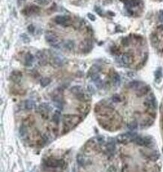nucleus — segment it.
Wrapping results in <instances>:
<instances>
[{
    "instance_id": "obj_4",
    "label": "nucleus",
    "mask_w": 163,
    "mask_h": 172,
    "mask_svg": "<svg viewBox=\"0 0 163 172\" xmlns=\"http://www.w3.org/2000/svg\"><path fill=\"white\" fill-rule=\"evenodd\" d=\"M80 48L83 52L87 53V52H90L93 49V43H92V41H90L88 39H85V41H84L80 44Z\"/></svg>"
},
{
    "instance_id": "obj_13",
    "label": "nucleus",
    "mask_w": 163,
    "mask_h": 172,
    "mask_svg": "<svg viewBox=\"0 0 163 172\" xmlns=\"http://www.w3.org/2000/svg\"><path fill=\"white\" fill-rule=\"evenodd\" d=\"M50 82V79L49 78H44L41 80V85L42 87H45V86L48 85Z\"/></svg>"
},
{
    "instance_id": "obj_11",
    "label": "nucleus",
    "mask_w": 163,
    "mask_h": 172,
    "mask_svg": "<svg viewBox=\"0 0 163 172\" xmlns=\"http://www.w3.org/2000/svg\"><path fill=\"white\" fill-rule=\"evenodd\" d=\"M113 82L114 85H119V83H120V77H119V76L117 73H115L113 76Z\"/></svg>"
},
{
    "instance_id": "obj_21",
    "label": "nucleus",
    "mask_w": 163,
    "mask_h": 172,
    "mask_svg": "<svg viewBox=\"0 0 163 172\" xmlns=\"http://www.w3.org/2000/svg\"><path fill=\"white\" fill-rule=\"evenodd\" d=\"M159 20H160L161 21L163 22V11H162V13H161V14H160V16H159Z\"/></svg>"
},
{
    "instance_id": "obj_17",
    "label": "nucleus",
    "mask_w": 163,
    "mask_h": 172,
    "mask_svg": "<svg viewBox=\"0 0 163 172\" xmlns=\"http://www.w3.org/2000/svg\"><path fill=\"white\" fill-rule=\"evenodd\" d=\"M27 30H28L29 32L30 33V34H32V33H34V32H35V27H34V26H33V25L28 26Z\"/></svg>"
},
{
    "instance_id": "obj_7",
    "label": "nucleus",
    "mask_w": 163,
    "mask_h": 172,
    "mask_svg": "<svg viewBox=\"0 0 163 172\" xmlns=\"http://www.w3.org/2000/svg\"><path fill=\"white\" fill-rule=\"evenodd\" d=\"M126 5L128 8H135L139 5V4L141 3L140 0H126L125 1Z\"/></svg>"
},
{
    "instance_id": "obj_9",
    "label": "nucleus",
    "mask_w": 163,
    "mask_h": 172,
    "mask_svg": "<svg viewBox=\"0 0 163 172\" xmlns=\"http://www.w3.org/2000/svg\"><path fill=\"white\" fill-rule=\"evenodd\" d=\"M33 59H34L33 55L31 53H28L26 55V58H25V64L26 66H31L32 64Z\"/></svg>"
},
{
    "instance_id": "obj_3",
    "label": "nucleus",
    "mask_w": 163,
    "mask_h": 172,
    "mask_svg": "<svg viewBox=\"0 0 163 172\" xmlns=\"http://www.w3.org/2000/svg\"><path fill=\"white\" fill-rule=\"evenodd\" d=\"M39 11H40L39 7H38L37 5H30V6L26 7L21 11V13L26 16H30V15H32V14H36Z\"/></svg>"
},
{
    "instance_id": "obj_5",
    "label": "nucleus",
    "mask_w": 163,
    "mask_h": 172,
    "mask_svg": "<svg viewBox=\"0 0 163 172\" xmlns=\"http://www.w3.org/2000/svg\"><path fill=\"white\" fill-rule=\"evenodd\" d=\"M121 61H122L123 63L126 65L131 64L134 61L133 55L130 53V52H126V53H124L122 55Z\"/></svg>"
},
{
    "instance_id": "obj_16",
    "label": "nucleus",
    "mask_w": 163,
    "mask_h": 172,
    "mask_svg": "<svg viewBox=\"0 0 163 172\" xmlns=\"http://www.w3.org/2000/svg\"><path fill=\"white\" fill-rule=\"evenodd\" d=\"M95 11L99 15H100V16H103V13H102V9H101L100 8H99V7H97V6H95Z\"/></svg>"
},
{
    "instance_id": "obj_12",
    "label": "nucleus",
    "mask_w": 163,
    "mask_h": 172,
    "mask_svg": "<svg viewBox=\"0 0 163 172\" xmlns=\"http://www.w3.org/2000/svg\"><path fill=\"white\" fill-rule=\"evenodd\" d=\"M162 68H158L156 71L155 73V77H156V79L157 81H159L162 78Z\"/></svg>"
},
{
    "instance_id": "obj_1",
    "label": "nucleus",
    "mask_w": 163,
    "mask_h": 172,
    "mask_svg": "<svg viewBox=\"0 0 163 172\" xmlns=\"http://www.w3.org/2000/svg\"><path fill=\"white\" fill-rule=\"evenodd\" d=\"M45 40L52 46L56 47V48H59V43L57 36L53 32H47L45 34Z\"/></svg>"
},
{
    "instance_id": "obj_15",
    "label": "nucleus",
    "mask_w": 163,
    "mask_h": 172,
    "mask_svg": "<svg viewBox=\"0 0 163 172\" xmlns=\"http://www.w3.org/2000/svg\"><path fill=\"white\" fill-rule=\"evenodd\" d=\"M112 100L115 103H119V102L121 101V98L119 95L116 94V95H114V96L112 97Z\"/></svg>"
},
{
    "instance_id": "obj_8",
    "label": "nucleus",
    "mask_w": 163,
    "mask_h": 172,
    "mask_svg": "<svg viewBox=\"0 0 163 172\" xmlns=\"http://www.w3.org/2000/svg\"><path fill=\"white\" fill-rule=\"evenodd\" d=\"M63 47L67 50L71 51L74 47V43L73 41H71V40L65 41L63 43Z\"/></svg>"
},
{
    "instance_id": "obj_10",
    "label": "nucleus",
    "mask_w": 163,
    "mask_h": 172,
    "mask_svg": "<svg viewBox=\"0 0 163 172\" xmlns=\"http://www.w3.org/2000/svg\"><path fill=\"white\" fill-rule=\"evenodd\" d=\"M140 82H138V81H133V82H131L128 84V86L131 88H140Z\"/></svg>"
},
{
    "instance_id": "obj_20",
    "label": "nucleus",
    "mask_w": 163,
    "mask_h": 172,
    "mask_svg": "<svg viewBox=\"0 0 163 172\" xmlns=\"http://www.w3.org/2000/svg\"><path fill=\"white\" fill-rule=\"evenodd\" d=\"M87 17H88V18L89 19V20H90L91 21H94V20H95V17L93 15V14H91V13H88Z\"/></svg>"
},
{
    "instance_id": "obj_6",
    "label": "nucleus",
    "mask_w": 163,
    "mask_h": 172,
    "mask_svg": "<svg viewBox=\"0 0 163 172\" xmlns=\"http://www.w3.org/2000/svg\"><path fill=\"white\" fill-rule=\"evenodd\" d=\"M150 91V87L147 85L145 86H142V87H140L138 91H137V96L138 97H142L143 95L147 94Z\"/></svg>"
},
{
    "instance_id": "obj_14",
    "label": "nucleus",
    "mask_w": 163,
    "mask_h": 172,
    "mask_svg": "<svg viewBox=\"0 0 163 172\" xmlns=\"http://www.w3.org/2000/svg\"><path fill=\"white\" fill-rule=\"evenodd\" d=\"M20 37L22 38V40L23 41V43H25V44H27V43H29L30 41V37H28L27 35L26 34H22L20 35Z\"/></svg>"
},
{
    "instance_id": "obj_19",
    "label": "nucleus",
    "mask_w": 163,
    "mask_h": 172,
    "mask_svg": "<svg viewBox=\"0 0 163 172\" xmlns=\"http://www.w3.org/2000/svg\"><path fill=\"white\" fill-rule=\"evenodd\" d=\"M122 44L124 45V46H127L129 44V40L128 39L127 37L123 38V40L122 41Z\"/></svg>"
},
{
    "instance_id": "obj_18",
    "label": "nucleus",
    "mask_w": 163,
    "mask_h": 172,
    "mask_svg": "<svg viewBox=\"0 0 163 172\" xmlns=\"http://www.w3.org/2000/svg\"><path fill=\"white\" fill-rule=\"evenodd\" d=\"M35 2L39 5H46L48 3V0H35Z\"/></svg>"
},
{
    "instance_id": "obj_2",
    "label": "nucleus",
    "mask_w": 163,
    "mask_h": 172,
    "mask_svg": "<svg viewBox=\"0 0 163 172\" xmlns=\"http://www.w3.org/2000/svg\"><path fill=\"white\" fill-rule=\"evenodd\" d=\"M54 20L57 24L67 26H69V23H70L71 17L67 15H59L55 17Z\"/></svg>"
}]
</instances>
